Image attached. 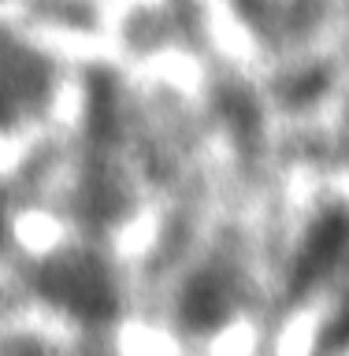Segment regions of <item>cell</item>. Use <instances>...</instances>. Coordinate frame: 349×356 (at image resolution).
Here are the masks:
<instances>
[{
  "label": "cell",
  "mask_w": 349,
  "mask_h": 356,
  "mask_svg": "<svg viewBox=\"0 0 349 356\" xmlns=\"http://www.w3.org/2000/svg\"><path fill=\"white\" fill-rule=\"evenodd\" d=\"M346 249H349V211L346 208L323 211L301 238V249L294 256V278L301 286L316 282L323 271H331L342 260Z\"/></svg>",
  "instance_id": "1"
},
{
  "label": "cell",
  "mask_w": 349,
  "mask_h": 356,
  "mask_svg": "<svg viewBox=\"0 0 349 356\" xmlns=\"http://www.w3.org/2000/svg\"><path fill=\"white\" fill-rule=\"evenodd\" d=\"M56 293L67 305H75L78 312H86V316H97V312H104L111 305L108 278L93 260H75L71 267H63L56 275Z\"/></svg>",
  "instance_id": "2"
},
{
  "label": "cell",
  "mask_w": 349,
  "mask_h": 356,
  "mask_svg": "<svg viewBox=\"0 0 349 356\" xmlns=\"http://www.w3.org/2000/svg\"><path fill=\"white\" fill-rule=\"evenodd\" d=\"M223 308H227V293H223V286L208 275L197 278V282L189 286L186 300H183V312L194 327H212V323L223 316Z\"/></svg>",
  "instance_id": "3"
},
{
  "label": "cell",
  "mask_w": 349,
  "mask_h": 356,
  "mask_svg": "<svg viewBox=\"0 0 349 356\" xmlns=\"http://www.w3.org/2000/svg\"><path fill=\"white\" fill-rule=\"evenodd\" d=\"M0 238H4V222H0Z\"/></svg>",
  "instance_id": "4"
}]
</instances>
